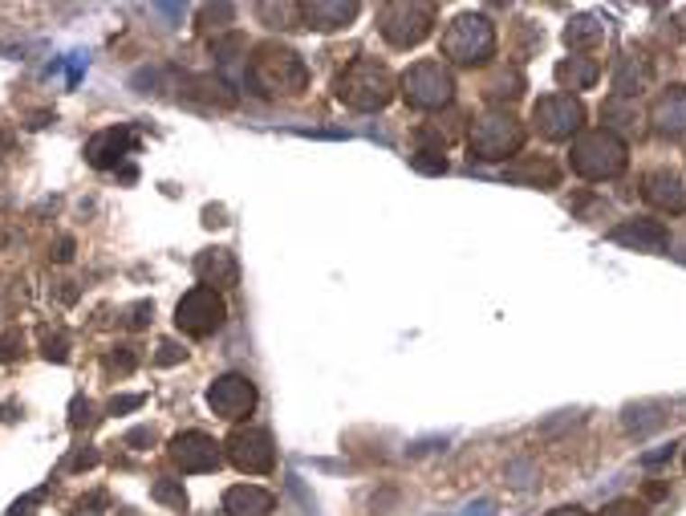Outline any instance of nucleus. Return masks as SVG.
Listing matches in <instances>:
<instances>
[{"label": "nucleus", "mask_w": 686, "mask_h": 516, "mask_svg": "<svg viewBox=\"0 0 686 516\" xmlns=\"http://www.w3.org/2000/svg\"><path fill=\"white\" fill-rule=\"evenodd\" d=\"M248 86L261 98H297L309 86V69L297 50L280 41H264L256 45L252 61H248Z\"/></svg>", "instance_id": "1"}, {"label": "nucleus", "mask_w": 686, "mask_h": 516, "mask_svg": "<svg viewBox=\"0 0 686 516\" xmlns=\"http://www.w3.org/2000/svg\"><path fill=\"white\" fill-rule=\"evenodd\" d=\"M337 98L350 110H382L394 98V74L378 58H358L337 74Z\"/></svg>", "instance_id": "2"}, {"label": "nucleus", "mask_w": 686, "mask_h": 516, "mask_svg": "<svg viewBox=\"0 0 686 516\" xmlns=\"http://www.w3.org/2000/svg\"><path fill=\"white\" fill-rule=\"evenodd\" d=\"M626 159H629L626 143H621L609 126H601V131H581L569 151V163L581 180H613V175L626 171Z\"/></svg>", "instance_id": "3"}, {"label": "nucleus", "mask_w": 686, "mask_h": 516, "mask_svg": "<svg viewBox=\"0 0 686 516\" xmlns=\"http://www.w3.org/2000/svg\"><path fill=\"white\" fill-rule=\"evenodd\" d=\"M443 53L455 66H483V61L496 53V29H491L488 17H475V13H463L447 25L443 33Z\"/></svg>", "instance_id": "4"}, {"label": "nucleus", "mask_w": 686, "mask_h": 516, "mask_svg": "<svg viewBox=\"0 0 686 516\" xmlns=\"http://www.w3.org/2000/svg\"><path fill=\"white\" fill-rule=\"evenodd\" d=\"M402 98L410 102L415 110H439L451 106L455 98V78L443 61H415V66L402 74Z\"/></svg>", "instance_id": "5"}, {"label": "nucleus", "mask_w": 686, "mask_h": 516, "mask_svg": "<svg viewBox=\"0 0 686 516\" xmlns=\"http://www.w3.org/2000/svg\"><path fill=\"white\" fill-rule=\"evenodd\" d=\"M378 25H382V37L394 45V50L423 45L426 33H431V25H434V5H426V0H394V5L382 9Z\"/></svg>", "instance_id": "6"}, {"label": "nucleus", "mask_w": 686, "mask_h": 516, "mask_svg": "<svg viewBox=\"0 0 686 516\" xmlns=\"http://www.w3.org/2000/svg\"><path fill=\"white\" fill-rule=\"evenodd\" d=\"M228 321V305H224L220 289L196 285L191 293H183V301L175 305V326L188 337H207Z\"/></svg>", "instance_id": "7"}, {"label": "nucleus", "mask_w": 686, "mask_h": 516, "mask_svg": "<svg viewBox=\"0 0 686 516\" xmlns=\"http://www.w3.org/2000/svg\"><path fill=\"white\" fill-rule=\"evenodd\" d=\"M524 126L516 123L508 110H491L471 126V155L475 159H508L512 151H520Z\"/></svg>", "instance_id": "8"}, {"label": "nucleus", "mask_w": 686, "mask_h": 516, "mask_svg": "<svg viewBox=\"0 0 686 516\" xmlns=\"http://www.w3.org/2000/svg\"><path fill=\"white\" fill-rule=\"evenodd\" d=\"M581 123H585V110H581V102L569 98V94H544V98L532 106L536 134H544V139H553V143L572 139V134L581 131Z\"/></svg>", "instance_id": "9"}, {"label": "nucleus", "mask_w": 686, "mask_h": 516, "mask_svg": "<svg viewBox=\"0 0 686 516\" xmlns=\"http://www.w3.org/2000/svg\"><path fill=\"white\" fill-rule=\"evenodd\" d=\"M228 459H232V467H240V472H248V475L272 472V464H277L272 435L261 431V427H236V431L228 435Z\"/></svg>", "instance_id": "10"}, {"label": "nucleus", "mask_w": 686, "mask_h": 516, "mask_svg": "<svg viewBox=\"0 0 686 516\" xmlns=\"http://www.w3.org/2000/svg\"><path fill=\"white\" fill-rule=\"evenodd\" d=\"M207 407L220 419H228V423H240L256 407V386L244 374H224L207 386Z\"/></svg>", "instance_id": "11"}, {"label": "nucleus", "mask_w": 686, "mask_h": 516, "mask_svg": "<svg viewBox=\"0 0 686 516\" xmlns=\"http://www.w3.org/2000/svg\"><path fill=\"white\" fill-rule=\"evenodd\" d=\"M171 459L183 472H215L220 467V443L204 431H183L171 439Z\"/></svg>", "instance_id": "12"}, {"label": "nucleus", "mask_w": 686, "mask_h": 516, "mask_svg": "<svg viewBox=\"0 0 686 516\" xmlns=\"http://www.w3.org/2000/svg\"><path fill=\"white\" fill-rule=\"evenodd\" d=\"M131 147H134V134L126 126H106V131H98L86 143V163L98 167V171H110V167H118L131 155Z\"/></svg>", "instance_id": "13"}, {"label": "nucleus", "mask_w": 686, "mask_h": 516, "mask_svg": "<svg viewBox=\"0 0 686 516\" xmlns=\"http://www.w3.org/2000/svg\"><path fill=\"white\" fill-rule=\"evenodd\" d=\"M642 196H645V204L662 207V212H686V183H682V175L670 171V167H658V171L645 175Z\"/></svg>", "instance_id": "14"}, {"label": "nucleus", "mask_w": 686, "mask_h": 516, "mask_svg": "<svg viewBox=\"0 0 686 516\" xmlns=\"http://www.w3.org/2000/svg\"><path fill=\"white\" fill-rule=\"evenodd\" d=\"M613 244H626V248H637V253H662L670 244V232L662 228L658 220H626L609 232Z\"/></svg>", "instance_id": "15"}, {"label": "nucleus", "mask_w": 686, "mask_h": 516, "mask_svg": "<svg viewBox=\"0 0 686 516\" xmlns=\"http://www.w3.org/2000/svg\"><path fill=\"white\" fill-rule=\"evenodd\" d=\"M301 17L309 21V29L334 33V29H345L358 17V5L353 0H309V5H301Z\"/></svg>", "instance_id": "16"}, {"label": "nucleus", "mask_w": 686, "mask_h": 516, "mask_svg": "<svg viewBox=\"0 0 686 516\" xmlns=\"http://www.w3.org/2000/svg\"><path fill=\"white\" fill-rule=\"evenodd\" d=\"M196 277L204 281L207 289L236 285V281H240L236 256H232L228 248H207V253H199V256H196Z\"/></svg>", "instance_id": "17"}, {"label": "nucleus", "mask_w": 686, "mask_h": 516, "mask_svg": "<svg viewBox=\"0 0 686 516\" xmlns=\"http://www.w3.org/2000/svg\"><path fill=\"white\" fill-rule=\"evenodd\" d=\"M272 492L256 488V484H236L224 492V512L228 516H269L272 512Z\"/></svg>", "instance_id": "18"}, {"label": "nucleus", "mask_w": 686, "mask_h": 516, "mask_svg": "<svg viewBox=\"0 0 686 516\" xmlns=\"http://www.w3.org/2000/svg\"><path fill=\"white\" fill-rule=\"evenodd\" d=\"M654 126L662 134H686V86H670L650 110Z\"/></svg>", "instance_id": "19"}, {"label": "nucleus", "mask_w": 686, "mask_h": 516, "mask_svg": "<svg viewBox=\"0 0 686 516\" xmlns=\"http://www.w3.org/2000/svg\"><path fill=\"white\" fill-rule=\"evenodd\" d=\"M504 180H512V183H532V188H556L561 171H556L548 159L528 155V159H516V163H508V167H504Z\"/></svg>", "instance_id": "20"}, {"label": "nucleus", "mask_w": 686, "mask_h": 516, "mask_svg": "<svg viewBox=\"0 0 686 516\" xmlns=\"http://www.w3.org/2000/svg\"><path fill=\"white\" fill-rule=\"evenodd\" d=\"M597 78H601V66H597L593 58H564L561 66H556V82H561V90H593Z\"/></svg>", "instance_id": "21"}, {"label": "nucleus", "mask_w": 686, "mask_h": 516, "mask_svg": "<svg viewBox=\"0 0 686 516\" xmlns=\"http://www.w3.org/2000/svg\"><path fill=\"white\" fill-rule=\"evenodd\" d=\"M645 82H650V69H645L642 58H634V53L617 58V66H613V90H617V98H637V94L645 90Z\"/></svg>", "instance_id": "22"}, {"label": "nucleus", "mask_w": 686, "mask_h": 516, "mask_svg": "<svg viewBox=\"0 0 686 516\" xmlns=\"http://www.w3.org/2000/svg\"><path fill=\"white\" fill-rule=\"evenodd\" d=\"M601 41H605V25L597 17H577L564 29V45L569 50H597Z\"/></svg>", "instance_id": "23"}, {"label": "nucleus", "mask_w": 686, "mask_h": 516, "mask_svg": "<svg viewBox=\"0 0 686 516\" xmlns=\"http://www.w3.org/2000/svg\"><path fill=\"white\" fill-rule=\"evenodd\" d=\"M155 500H163V504H171V508H188V496H183V488L175 480H159L155 484Z\"/></svg>", "instance_id": "24"}, {"label": "nucleus", "mask_w": 686, "mask_h": 516, "mask_svg": "<svg viewBox=\"0 0 686 516\" xmlns=\"http://www.w3.org/2000/svg\"><path fill=\"white\" fill-rule=\"evenodd\" d=\"M410 163H415V171H426V175H443V171H447V159H443V155H426V151H415V159H410Z\"/></svg>", "instance_id": "25"}, {"label": "nucleus", "mask_w": 686, "mask_h": 516, "mask_svg": "<svg viewBox=\"0 0 686 516\" xmlns=\"http://www.w3.org/2000/svg\"><path fill=\"white\" fill-rule=\"evenodd\" d=\"M601 516H645L642 504H634V500H617V504H609Z\"/></svg>", "instance_id": "26"}, {"label": "nucleus", "mask_w": 686, "mask_h": 516, "mask_svg": "<svg viewBox=\"0 0 686 516\" xmlns=\"http://www.w3.org/2000/svg\"><path fill=\"white\" fill-rule=\"evenodd\" d=\"M199 21H204V29H212V21H232V5H220V9L207 5V9L199 13Z\"/></svg>", "instance_id": "27"}, {"label": "nucleus", "mask_w": 686, "mask_h": 516, "mask_svg": "<svg viewBox=\"0 0 686 516\" xmlns=\"http://www.w3.org/2000/svg\"><path fill=\"white\" fill-rule=\"evenodd\" d=\"M183 358V354H179V346H175V342H163V346H159V366H171V362H179Z\"/></svg>", "instance_id": "28"}, {"label": "nucleus", "mask_w": 686, "mask_h": 516, "mask_svg": "<svg viewBox=\"0 0 686 516\" xmlns=\"http://www.w3.org/2000/svg\"><path fill=\"white\" fill-rule=\"evenodd\" d=\"M131 407H142V394H131V399H114V402H110V410H114V415H118V410H131Z\"/></svg>", "instance_id": "29"}, {"label": "nucleus", "mask_w": 686, "mask_h": 516, "mask_svg": "<svg viewBox=\"0 0 686 516\" xmlns=\"http://www.w3.org/2000/svg\"><path fill=\"white\" fill-rule=\"evenodd\" d=\"M74 256V240H61V248H58V261H69Z\"/></svg>", "instance_id": "30"}, {"label": "nucleus", "mask_w": 686, "mask_h": 516, "mask_svg": "<svg viewBox=\"0 0 686 516\" xmlns=\"http://www.w3.org/2000/svg\"><path fill=\"white\" fill-rule=\"evenodd\" d=\"M548 516H589L585 508H556V512H548Z\"/></svg>", "instance_id": "31"}]
</instances>
